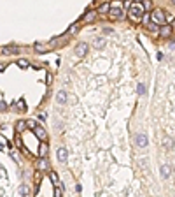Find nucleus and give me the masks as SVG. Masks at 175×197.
<instances>
[{"instance_id":"aec40b11","label":"nucleus","mask_w":175,"mask_h":197,"mask_svg":"<svg viewBox=\"0 0 175 197\" xmlns=\"http://www.w3.org/2000/svg\"><path fill=\"white\" fill-rule=\"evenodd\" d=\"M0 51H2L4 55H11V53H18V49H16V48H2Z\"/></svg>"},{"instance_id":"f3484780","label":"nucleus","mask_w":175,"mask_h":197,"mask_svg":"<svg viewBox=\"0 0 175 197\" xmlns=\"http://www.w3.org/2000/svg\"><path fill=\"white\" fill-rule=\"evenodd\" d=\"M109 9H110V5H109V4H102V5L98 7V12H100V14H107V12H109Z\"/></svg>"},{"instance_id":"f8f14e48","label":"nucleus","mask_w":175,"mask_h":197,"mask_svg":"<svg viewBox=\"0 0 175 197\" xmlns=\"http://www.w3.org/2000/svg\"><path fill=\"white\" fill-rule=\"evenodd\" d=\"M56 102H58V104H65V102H67V92L60 90V92L56 93Z\"/></svg>"},{"instance_id":"f257e3e1","label":"nucleus","mask_w":175,"mask_h":197,"mask_svg":"<svg viewBox=\"0 0 175 197\" xmlns=\"http://www.w3.org/2000/svg\"><path fill=\"white\" fill-rule=\"evenodd\" d=\"M130 19L133 21V23H140L142 21V14H144V7H142V4H138V2H133L131 5H130Z\"/></svg>"},{"instance_id":"c756f323","label":"nucleus","mask_w":175,"mask_h":197,"mask_svg":"<svg viewBox=\"0 0 175 197\" xmlns=\"http://www.w3.org/2000/svg\"><path fill=\"white\" fill-rule=\"evenodd\" d=\"M46 81H47V83L51 85V81H53V76H51V74H47V78H46Z\"/></svg>"},{"instance_id":"412c9836","label":"nucleus","mask_w":175,"mask_h":197,"mask_svg":"<svg viewBox=\"0 0 175 197\" xmlns=\"http://www.w3.org/2000/svg\"><path fill=\"white\" fill-rule=\"evenodd\" d=\"M19 194H23V196H28V194H30V188H28L26 185H23V187L19 188Z\"/></svg>"},{"instance_id":"7ed1b4c3","label":"nucleus","mask_w":175,"mask_h":197,"mask_svg":"<svg viewBox=\"0 0 175 197\" xmlns=\"http://www.w3.org/2000/svg\"><path fill=\"white\" fill-rule=\"evenodd\" d=\"M107 14H110L112 19H123V18H124V12H123L121 5H114V7H110Z\"/></svg>"},{"instance_id":"4468645a","label":"nucleus","mask_w":175,"mask_h":197,"mask_svg":"<svg viewBox=\"0 0 175 197\" xmlns=\"http://www.w3.org/2000/svg\"><path fill=\"white\" fill-rule=\"evenodd\" d=\"M49 49H51L49 44H35V51H37V53H46V51H49Z\"/></svg>"},{"instance_id":"0eeeda50","label":"nucleus","mask_w":175,"mask_h":197,"mask_svg":"<svg viewBox=\"0 0 175 197\" xmlns=\"http://www.w3.org/2000/svg\"><path fill=\"white\" fill-rule=\"evenodd\" d=\"M172 26L170 25H161V28H160V35L163 37V39H167V37H170L172 35Z\"/></svg>"},{"instance_id":"dca6fc26","label":"nucleus","mask_w":175,"mask_h":197,"mask_svg":"<svg viewBox=\"0 0 175 197\" xmlns=\"http://www.w3.org/2000/svg\"><path fill=\"white\" fill-rule=\"evenodd\" d=\"M49 178H51V181H53V185H60V178H58V174L54 173V171H49Z\"/></svg>"},{"instance_id":"9b49d317","label":"nucleus","mask_w":175,"mask_h":197,"mask_svg":"<svg viewBox=\"0 0 175 197\" xmlns=\"http://www.w3.org/2000/svg\"><path fill=\"white\" fill-rule=\"evenodd\" d=\"M95 18H96V12L95 11H89V12H86L82 16V21L84 23H91V21H95Z\"/></svg>"},{"instance_id":"423d86ee","label":"nucleus","mask_w":175,"mask_h":197,"mask_svg":"<svg viewBox=\"0 0 175 197\" xmlns=\"http://www.w3.org/2000/svg\"><path fill=\"white\" fill-rule=\"evenodd\" d=\"M32 130L35 132V136H37V137H39L40 141H46V139H47V132L44 130V127H40V125H35V127H33Z\"/></svg>"},{"instance_id":"2f4dec72","label":"nucleus","mask_w":175,"mask_h":197,"mask_svg":"<svg viewBox=\"0 0 175 197\" xmlns=\"http://www.w3.org/2000/svg\"><path fill=\"white\" fill-rule=\"evenodd\" d=\"M172 2H174V4H175V0H172Z\"/></svg>"},{"instance_id":"9d476101","label":"nucleus","mask_w":175,"mask_h":197,"mask_svg":"<svg viewBox=\"0 0 175 197\" xmlns=\"http://www.w3.org/2000/svg\"><path fill=\"white\" fill-rule=\"evenodd\" d=\"M47 153H49V146L46 144V141H42L39 146V157H47Z\"/></svg>"},{"instance_id":"b1692460","label":"nucleus","mask_w":175,"mask_h":197,"mask_svg":"<svg viewBox=\"0 0 175 197\" xmlns=\"http://www.w3.org/2000/svg\"><path fill=\"white\" fill-rule=\"evenodd\" d=\"M77 30H79V25H77V23H74V25L68 28V33H74V32H77Z\"/></svg>"},{"instance_id":"a878e982","label":"nucleus","mask_w":175,"mask_h":197,"mask_svg":"<svg viewBox=\"0 0 175 197\" xmlns=\"http://www.w3.org/2000/svg\"><path fill=\"white\" fill-rule=\"evenodd\" d=\"M163 144H165V148H172V139H165Z\"/></svg>"},{"instance_id":"ddd939ff","label":"nucleus","mask_w":175,"mask_h":197,"mask_svg":"<svg viewBox=\"0 0 175 197\" xmlns=\"http://www.w3.org/2000/svg\"><path fill=\"white\" fill-rule=\"evenodd\" d=\"M93 46H95L96 49H103V48H105V41H103L102 37H96V39L93 41Z\"/></svg>"},{"instance_id":"2eb2a0df","label":"nucleus","mask_w":175,"mask_h":197,"mask_svg":"<svg viewBox=\"0 0 175 197\" xmlns=\"http://www.w3.org/2000/svg\"><path fill=\"white\" fill-rule=\"evenodd\" d=\"M172 174V167L170 166H161V176L163 178H168Z\"/></svg>"},{"instance_id":"39448f33","label":"nucleus","mask_w":175,"mask_h":197,"mask_svg":"<svg viewBox=\"0 0 175 197\" xmlns=\"http://www.w3.org/2000/svg\"><path fill=\"white\" fill-rule=\"evenodd\" d=\"M135 144H137L138 148H145V146L149 144L147 136H145V134H137V136H135Z\"/></svg>"},{"instance_id":"6e6552de","label":"nucleus","mask_w":175,"mask_h":197,"mask_svg":"<svg viewBox=\"0 0 175 197\" xmlns=\"http://www.w3.org/2000/svg\"><path fill=\"white\" fill-rule=\"evenodd\" d=\"M56 155H58V160H60V162H67V159H68V151H67V148H58Z\"/></svg>"},{"instance_id":"6ab92c4d","label":"nucleus","mask_w":175,"mask_h":197,"mask_svg":"<svg viewBox=\"0 0 175 197\" xmlns=\"http://www.w3.org/2000/svg\"><path fill=\"white\" fill-rule=\"evenodd\" d=\"M144 4H142V7H144V11H151L153 9V0H142Z\"/></svg>"},{"instance_id":"20e7f679","label":"nucleus","mask_w":175,"mask_h":197,"mask_svg":"<svg viewBox=\"0 0 175 197\" xmlns=\"http://www.w3.org/2000/svg\"><path fill=\"white\" fill-rule=\"evenodd\" d=\"M88 49H89V46H88L86 42H79L77 48H75V55H77V58H84L86 53H88Z\"/></svg>"},{"instance_id":"bb28decb","label":"nucleus","mask_w":175,"mask_h":197,"mask_svg":"<svg viewBox=\"0 0 175 197\" xmlns=\"http://www.w3.org/2000/svg\"><path fill=\"white\" fill-rule=\"evenodd\" d=\"M54 197H61V188H56L54 190Z\"/></svg>"},{"instance_id":"c85d7f7f","label":"nucleus","mask_w":175,"mask_h":197,"mask_svg":"<svg viewBox=\"0 0 175 197\" xmlns=\"http://www.w3.org/2000/svg\"><path fill=\"white\" fill-rule=\"evenodd\" d=\"M145 92V88H144V85H138V93H144Z\"/></svg>"},{"instance_id":"7c9ffc66","label":"nucleus","mask_w":175,"mask_h":197,"mask_svg":"<svg viewBox=\"0 0 175 197\" xmlns=\"http://www.w3.org/2000/svg\"><path fill=\"white\" fill-rule=\"evenodd\" d=\"M133 2H140V0H133Z\"/></svg>"},{"instance_id":"4be33fe9","label":"nucleus","mask_w":175,"mask_h":197,"mask_svg":"<svg viewBox=\"0 0 175 197\" xmlns=\"http://www.w3.org/2000/svg\"><path fill=\"white\" fill-rule=\"evenodd\" d=\"M18 67L26 69V67H28V62H26V60H18Z\"/></svg>"},{"instance_id":"393cba45","label":"nucleus","mask_w":175,"mask_h":197,"mask_svg":"<svg viewBox=\"0 0 175 197\" xmlns=\"http://www.w3.org/2000/svg\"><path fill=\"white\" fill-rule=\"evenodd\" d=\"M35 125H39V123H37V122H33V120H28V122H26V127H28V129H33Z\"/></svg>"},{"instance_id":"a211bd4d","label":"nucleus","mask_w":175,"mask_h":197,"mask_svg":"<svg viewBox=\"0 0 175 197\" xmlns=\"http://www.w3.org/2000/svg\"><path fill=\"white\" fill-rule=\"evenodd\" d=\"M25 129H26V122H23V120H19V122L16 123V130H18V132H23Z\"/></svg>"},{"instance_id":"cd10ccee","label":"nucleus","mask_w":175,"mask_h":197,"mask_svg":"<svg viewBox=\"0 0 175 197\" xmlns=\"http://www.w3.org/2000/svg\"><path fill=\"white\" fill-rule=\"evenodd\" d=\"M4 109H7V104H5V102H2V100H0V111H4Z\"/></svg>"},{"instance_id":"f03ea898","label":"nucleus","mask_w":175,"mask_h":197,"mask_svg":"<svg viewBox=\"0 0 175 197\" xmlns=\"http://www.w3.org/2000/svg\"><path fill=\"white\" fill-rule=\"evenodd\" d=\"M151 21H153L154 25H165V21H167V16H165V12H163L161 9H153Z\"/></svg>"},{"instance_id":"5701e85b","label":"nucleus","mask_w":175,"mask_h":197,"mask_svg":"<svg viewBox=\"0 0 175 197\" xmlns=\"http://www.w3.org/2000/svg\"><path fill=\"white\" fill-rule=\"evenodd\" d=\"M16 107H18V109H21V111H25V109H26V106H25V102H23V100H18V102H16Z\"/></svg>"},{"instance_id":"1a4fd4ad","label":"nucleus","mask_w":175,"mask_h":197,"mask_svg":"<svg viewBox=\"0 0 175 197\" xmlns=\"http://www.w3.org/2000/svg\"><path fill=\"white\" fill-rule=\"evenodd\" d=\"M37 167H39V171H42V173H44V171H49V162L46 160V157H40Z\"/></svg>"}]
</instances>
